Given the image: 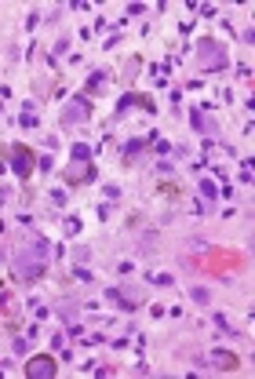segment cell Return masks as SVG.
<instances>
[{
	"mask_svg": "<svg viewBox=\"0 0 255 379\" xmlns=\"http://www.w3.org/2000/svg\"><path fill=\"white\" fill-rule=\"evenodd\" d=\"M44 270H48V241L33 237V248L19 245V252H15V277L19 281H40Z\"/></svg>",
	"mask_w": 255,
	"mask_h": 379,
	"instance_id": "6da1fadb",
	"label": "cell"
},
{
	"mask_svg": "<svg viewBox=\"0 0 255 379\" xmlns=\"http://www.w3.org/2000/svg\"><path fill=\"white\" fill-rule=\"evenodd\" d=\"M197 55H201V62H204V73H208V69H212V73H222V69H226V51H222L219 40H212V37L197 40Z\"/></svg>",
	"mask_w": 255,
	"mask_h": 379,
	"instance_id": "7a4b0ae2",
	"label": "cell"
},
{
	"mask_svg": "<svg viewBox=\"0 0 255 379\" xmlns=\"http://www.w3.org/2000/svg\"><path fill=\"white\" fill-rule=\"evenodd\" d=\"M88 117H92V102H88V92H80V95H73L66 102L62 124H80V120H88Z\"/></svg>",
	"mask_w": 255,
	"mask_h": 379,
	"instance_id": "3957f363",
	"label": "cell"
},
{
	"mask_svg": "<svg viewBox=\"0 0 255 379\" xmlns=\"http://www.w3.org/2000/svg\"><path fill=\"white\" fill-rule=\"evenodd\" d=\"M95 179V164L92 161H73L62 168V183L66 186H77V183H92Z\"/></svg>",
	"mask_w": 255,
	"mask_h": 379,
	"instance_id": "277c9868",
	"label": "cell"
},
{
	"mask_svg": "<svg viewBox=\"0 0 255 379\" xmlns=\"http://www.w3.org/2000/svg\"><path fill=\"white\" fill-rule=\"evenodd\" d=\"M11 157H15V161H11L15 175H19L22 183H29V175H33V168H37V164H33V154H29L22 142H15V146H11Z\"/></svg>",
	"mask_w": 255,
	"mask_h": 379,
	"instance_id": "5b68a950",
	"label": "cell"
},
{
	"mask_svg": "<svg viewBox=\"0 0 255 379\" xmlns=\"http://www.w3.org/2000/svg\"><path fill=\"white\" fill-rule=\"evenodd\" d=\"M55 372H58V365H55V357H51V354L29 357V365H26V375H29V379H51Z\"/></svg>",
	"mask_w": 255,
	"mask_h": 379,
	"instance_id": "8992f818",
	"label": "cell"
},
{
	"mask_svg": "<svg viewBox=\"0 0 255 379\" xmlns=\"http://www.w3.org/2000/svg\"><path fill=\"white\" fill-rule=\"evenodd\" d=\"M208 365H212L215 372H237L241 361H237V354H230V350H212L208 354Z\"/></svg>",
	"mask_w": 255,
	"mask_h": 379,
	"instance_id": "52a82bcc",
	"label": "cell"
},
{
	"mask_svg": "<svg viewBox=\"0 0 255 379\" xmlns=\"http://www.w3.org/2000/svg\"><path fill=\"white\" fill-rule=\"evenodd\" d=\"M106 299H110V302H117L121 310H135V307H139V295L128 292V288H110Z\"/></svg>",
	"mask_w": 255,
	"mask_h": 379,
	"instance_id": "ba28073f",
	"label": "cell"
},
{
	"mask_svg": "<svg viewBox=\"0 0 255 379\" xmlns=\"http://www.w3.org/2000/svg\"><path fill=\"white\" fill-rule=\"evenodd\" d=\"M128 106H142V110L149 113V110H153V99H149V95H124V99H117V113H124L128 110Z\"/></svg>",
	"mask_w": 255,
	"mask_h": 379,
	"instance_id": "9c48e42d",
	"label": "cell"
},
{
	"mask_svg": "<svg viewBox=\"0 0 255 379\" xmlns=\"http://www.w3.org/2000/svg\"><path fill=\"white\" fill-rule=\"evenodd\" d=\"M0 302H4V314L11 317V332H15V328H19V325H15V317H19V302L11 299V292H0Z\"/></svg>",
	"mask_w": 255,
	"mask_h": 379,
	"instance_id": "30bf717a",
	"label": "cell"
},
{
	"mask_svg": "<svg viewBox=\"0 0 255 379\" xmlns=\"http://www.w3.org/2000/svg\"><path fill=\"white\" fill-rule=\"evenodd\" d=\"M19 124H22V128H37V124H40V117H37V110H33L29 102H26V110H22V117H19Z\"/></svg>",
	"mask_w": 255,
	"mask_h": 379,
	"instance_id": "8fae6325",
	"label": "cell"
},
{
	"mask_svg": "<svg viewBox=\"0 0 255 379\" xmlns=\"http://www.w3.org/2000/svg\"><path fill=\"white\" fill-rule=\"evenodd\" d=\"M197 193L204 197V201H215V193H219V186L212 183V179H201V186H197Z\"/></svg>",
	"mask_w": 255,
	"mask_h": 379,
	"instance_id": "7c38bea8",
	"label": "cell"
},
{
	"mask_svg": "<svg viewBox=\"0 0 255 379\" xmlns=\"http://www.w3.org/2000/svg\"><path fill=\"white\" fill-rule=\"evenodd\" d=\"M190 120H193V128H197V131H215V124H212V120H204V113H201V110H193V117H190Z\"/></svg>",
	"mask_w": 255,
	"mask_h": 379,
	"instance_id": "4fadbf2b",
	"label": "cell"
},
{
	"mask_svg": "<svg viewBox=\"0 0 255 379\" xmlns=\"http://www.w3.org/2000/svg\"><path fill=\"white\" fill-rule=\"evenodd\" d=\"M102 84H106V69H95L92 77H88V92H99Z\"/></svg>",
	"mask_w": 255,
	"mask_h": 379,
	"instance_id": "5bb4252c",
	"label": "cell"
},
{
	"mask_svg": "<svg viewBox=\"0 0 255 379\" xmlns=\"http://www.w3.org/2000/svg\"><path fill=\"white\" fill-rule=\"evenodd\" d=\"M73 161H92V146H88V142H77V146H73Z\"/></svg>",
	"mask_w": 255,
	"mask_h": 379,
	"instance_id": "9a60e30c",
	"label": "cell"
},
{
	"mask_svg": "<svg viewBox=\"0 0 255 379\" xmlns=\"http://www.w3.org/2000/svg\"><path fill=\"white\" fill-rule=\"evenodd\" d=\"M149 281H153V284H175V277L172 274H146Z\"/></svg>",
	"mask_w": 255,
	"mask_h": 379,
	"instance_id": "2e32d148",
	"label": "cell"
},
{
	"mask_svg": "<svg viewBox=\"0 0 255 379\" xmlns=\"http://www.w3.org/2000/svg\"><path fill=\"white\" fill-rule=\"evenodd\" d=\"M73 277H77V281H95V277H92V270H84V266L73 270Z\"/></svg>",
	"mask_w": 255,
	"mask_h": 379,
	"instance_id": "e0dca14e",
	"label": "cell"
},
{
	"mask_svg": "<svg viewBox=\"0 0 255 379\" xmlns=\"http://www.w3.org/2000/svg\"><path fill=\"white\" fill-rule=\"evenodd\" d=\"M190 295H193V302H208V288H193Z\"/></svg>",
	"mask_w": 255,
	"mask_h": 379,
	"instance_id": "ac0fdd59",
	"label": "cell"
},
{
	"mask_svg": "<svg viewBox=\"0 0 255 379\" xmlns=\"http://www.w3.org/2000/svg\"><path fill=\"white\" fill-rule=\"evenodd\" d=\"M66 234H80V219H66Z\"/></svg>",
	"mask_w": 255,
	"mask_h": 379,
	"instance_id": "d6986e66",
	"label": "cell"
},
{
	"mask_svg": "<svg viewBox=\"0 0 255 379\" xmlns=\"http://www.w3.org/2000/svg\"><path fill=\"white\" fill-rule=\"evenodd\" d=\"M51 201L55 204H66V190H51Z\"/></svg>",
	"mask_w": 255,
	"mask_h": 379,
	"instance_id": "ffe728a7",
	"label": "cell"
},
{
	"mask_svg": "<svg viewBox=\"0 0 255 379\" xmlns=\"http://www.w3.org/2000/svg\"><path fill=\"white\" fill-rule=\"evenodd\" d=\"M121 197V186H106V201H117Z\"/></svg>",
	"mask_w": 255,
	"mask_h": 379,
	"instance_id": "44dd1931",
	"label": "cell"
}]
</instances>
